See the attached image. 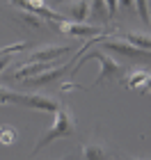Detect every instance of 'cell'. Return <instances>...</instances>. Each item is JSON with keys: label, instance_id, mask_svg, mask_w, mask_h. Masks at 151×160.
I'll use <instances>...</instances> for the list:
<instances>
[{"label": "cell", "instance_id": "cell-1", "mask_svg": "<svg viewBox=\"0 0 151 160\" xmlns=\"http://www.w3.org/2000/svg\"><path fill=\"white\" fill-rule=\"evenodd\" d=\"M55 114V121H53V126H50L48 133L41 135V140L34 144V153L37 151H41L44 147H48L50 142H55V140H60V137H67L73 133V114H71L69 108H57V110L53 112Z\"/></svg>", "mask_w": 151, "mask_h": 160}, {"label": "cell", "instance_id": "cell-2", "mask_svg": "<svg viewBox=\"0 0 151 160\" xmlns=\"http://www.w3.org/2000/svg\"><path fill=\"white\" fill-rule=\"evenodd\" d=\"M87 60H96V62L101 64V73H98V78H96V82H101V80H108V78H121V76H124V67H121L114 57H110L108 53L94 50V53L80 57V60H78V67H83Z\"/></svg>", "mask_w": 151, "mask_h": 160}, {"label": "cell", "instance_id": "cell-3", "mask_svg": "<svg viewBox=\"0 0 151 160\" xmlns=\"http://www.w3.org/2000/svg\"><path fill=\"white\" fill-rule=\"evenodd\" d=\"M9 2L16 7V9H25V12L37 14L39 18H50V21H55V23L64 21V14H57L55 9H50L46 5V0H9Z\"/></svg>", "mask_w": 151, "mask_h": 160}, {"label": "cell", "instance_id": "cell-4", "mask_svg": "<svg viewBox=\"0 0 151 160\" xmlns=\"http://www.w3.org/2000/svg\"><path fill=\"white\" fill-rule=\"evenodd\" d=\"M103 48L105 50H114V53H119V55H126V57H147L149 55V50H142V48H135L131 46L126 39H121V37H110V34H105L103 37Z\"/></svg>", "mask_w": 151, "mask_h": 160}, {"label": "cell", "instance_id": "cell-5", "mask_svg": "<svg viewBox=\"0 0 151 160\" xmlns=\"http://www.w3.org/2000/svg\"><path fill=\"white\" fill-rule=\"evenodd\" d=\"M57 25H60V32L69 34V37H85V39H92V37H98V34H101V28H96V25H85V23L69 21V18L60 21Z\"/></svg>", "mask_w": 151, "mask_h": 160}, {"label": "cell", "instance_id": "cell-6", "mask_svg": "<svg viewBox=\"0 0 151 160\" xmlns=\"http://www.w3.org/2000/svg\"><path fill=\"white\" fill-rule=\"evenodd\" d=\"M21 105L30 108V110H39V112H55L60 108V103L53 96H46V94H23Z\"/></svg>", "mask_w": 151, "mask_h": 160}, {"label": "cell", "instance_id": "cell-7", "mask_svg": "<svg viewBox=\"0 0 151 160\" xmlns=\"http://www.w3.org/2000/svg\"><path fill=\"white\" fill-rule=\"evenodd\" d=\"M67 53H69V46H41L39 50H34L30 55L28 62H50V60H57V57H62Z\"/></svg>", "mask_w": 151, "mask_h": 160}, {"label": "cell", "instance_id": "cell-8", "mask_svg": "<svg viewBox=\"0 0 151 160\" xmlns=\"http://www.w3.org/2000/svg\"><path fill=\"white\" fill-rule=\"evenodd\" d=\"M50 67H53L50 62H25V64H21V67L14 71V78L16 80H28V78L37 76V73H41V71H46Z\"/></svg>", "mask_w": 151, "mask_h": 160}, {"label": "cell", "instance_id": "cell-9", "mask_svg": "<svg viewBox=\"0 0 151 160\" xmlns=\"http://www.w3.org/2000/svg\"><path fill=\"white\" fill-rule=\"evenodd\" d=\"M149 80H151V76H149L147 69H135V71L128 73L126 82H128V89H142V92H147Z\"/></svg>", "mask_w": 151, "mask_h": 160}, {"label": "cell", "instance_id": "cell-10", "mask_svg": "<svg viewBox=\"0 0 151 160\" xmlns=\"http://www.w3.org/2000/svg\"><path fill=\"white\" fill-rule=\"evenodd\" d=\"M64 71H67V67H50L46 71H41V73L37 76H32V78H28V82L30 85H44V82H53L55 78H60Z\"/></svg>", "mask_w": 151, "mask_h": 160}, {"label": "cell", "instance_id": "cell-11", "mask_svg": "<svg viewBox=\"0 0 151 160\" xmlns=\"http://www.w3.org/2000/svg\"><path fill=\"white\" fill-rule=\"evenodd\" d=\"M69 16H71V21L83 23V21L89 16V0H73V2L69 5Z\"/></svg>", "mask_w": 151, "mask_h": 160}, {"label": "cell", "instance_id": "cell-12", "mask_svg": "<svg viewBox=\"0 0 151 160\" xmlns=\"http://www.w3.org/2000/svg\"><path fill=\"white\" fill-rule=\"evenodd\" d=\"M87 18H94V21H108L110 18L105 0H89V16Z\"/></svg>", "mask_w": 151, "mask_h": 160}, {"label": "cell", "instance_id": "cell-13", "mask_svg": "<svg viewBox=\"0 0 151 160\" xmlns=\"http://www.w3.org/2000/svg\"><path fill=\"white\" fill-rule=\"evenodd\" d=\"M83 158L85 160H105V149L98 142H87L83 147Z\"/></svg>", "mask_w": 151, "mask_h": 160}, {"label": "cell", "instance_id": "cell-14", "mask_svg": "<svg viewBox=\"0 0 151 160\" xmlns=\"http://www.w3.org/2000/svg\"><path fill=\"white\" fill-rule=\"evenodd\" d=\"M121 39H126L131 46L142 48V50H149V48H151V39H149L147 32H133V34H126V37H121Z\"/></svg>", "mask_w": 151, "mask_h": 160}, {"label": "cell", "instance_id": "cell-15", "mask_svg": "<svg viewBox=\"0 0 151 160\" xmlns=\"http://www.w3.org/2000/svg\"><path fill=\"white\" fill-rule=\"evenodd\" d=\"M23 101V94L7 89V87H0V105H21Z\"/></svg>", "mask_w": 151, "mask_h": 160}, {"label": "cell", "instance_id": "cell-16", "mask_svg": "<svg viewBox=\"0 0 151 160\" xmlns=\"http://www.w3.org/2000/svg\"><path fill=\"white\" fill-rule=\"evenodd\" d=\"M14 14H16V18H21V21H23L25 25H30V28H37V30H39V28L44 25V18H39L37 14H32V12H25V9H16Z\"/></svg>", "mask_w": 151, "mask_h": 160}, {"label": "cell", "instance_id": "cell-17", "mask_svg": "<svg viewBox=\"0 0 151 160\" xmlns=\"http://www.w3.org/2000/svg\"><path fill=\"white\" fill-rule=\"evenodd\" d=\"M14 142H16V130L9 126H3L0 128V144L3 147H12Z\"/></svg>", "mask_w": 151, "mask_h": 160}, {"label": "cell", "instance_id": "cell-18", "mask_svg": "<svg viewBox=\"0 0 151 160\" xmlns=\"http://www.w3.org/2000/svg\"><path fill=\"white\" fill-rule=\"evenodd\" d=\"M135 2V12L140 14V18L149 23V0H133Z\"/></svg>", "mask_w": 151, "mask_h": 160}, {"label": "cell", "instance_id": "cell-19", "mask_svg": "<svg viewBox=\"0 0 151 160\" xmlns=\"http://www.w3.org/2000/svg\"><path fill=\"white\" fill-rule=\"evenodd\" d=\"M117 9H128V12H135V2H133V0H117Z\"/></svg>", "mask_w": 151, "mask_h": 160}, {"label": "cell", "instance_id": "cell-20", "mask_svg": "<svg viewBox=\"0 0 151 160\" xmlns=\"http://www.w3.org/2000/svg\"><path fill=\"white\" fill-rule=\"evenodd\" d=\"M105 7H108V14L112 16V14L117 12V0H105Z\"/></svg>", "mask_w": 151, "mask_h": 160}, {"label": "cell", "instance_id": "cell-21", "mask_svg": "<svg viewBox=\"0 0 151 160\" xmlns=\"http://www.w3.org/2000/svg\"><path fill=\"white\" fill-rule=\"evenodd\" d=\"M14 53H5V55H0V71H3L7 64H9V57H12Z\"/></svg>", "mask_w": 151, "mask_h": 160}, {"label": "cell", "instance_id": "cell-22", "mask_svg": "<svg viewBox=\"0 0 151 160\" xmlns=\"http://www.w3.org/2000/svg\"><path fill=\"white\" fill-rule=\"evenodd\" d=\"M62 160H64V158H62Z\"/></svg>", "mask_w": 151, "mask_h": 160}]
</instances>
